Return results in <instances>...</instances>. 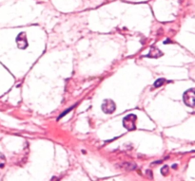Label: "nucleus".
Returning a JSON list of instances; mask_svg holds the SVG:
<instances>
[{
	"instance_id": "obj_2",
	"label": "nucleus",
	"mask_w": 195,
	"mask_h": 181,
	"mask_svg": "<svg viewBox=\"0 0 195 181\" xmlns=\"http://www.w3.org/2000/svg\"><path fill=\"white\" fill-rule=\"evenodd\" d=\"M136 119H137V117L133 114H129L124 118V119H123V125H124V127L127 129V130H129V131L135 130Z\"/></svg>"
},
{
	"instance_id": "obj_6",
	"label": "nucleus",
	"mask_w": 195,
	"mask_h": 181,
	"mask_svg": "<svg viewBox=\"0 0 195 181\" xmlns=\"http://www.w3.org/2000/svg\"><path fill=\"white\" fill-rule=\"evenodd\" d=\"M165 79H163V78H161V79H158L157 81H155L154 83V87H160L161 85H163L165 84Z\"/></svg>"
},
{
	"instance_id": "obj_3",
	"label": "nucleus",
	"mask_w": 195,
	"mask_h": 181,
	"mask_svg": "<svg viewBox=\"0 0 195 181\" xmlns=\"http://www.w3.org/2000/svg\"><path fill=\"white\" fill-rule=\"evenodd\" d=\"M116 109V104L112 100H105L102 104V110L106 114H112Z\"/></svg>"
},
{
	"instance_id": "obj_5",
	"label": "nucleus",
	"mask_w": 195,
	"mask_h": 181,
	"mask_svg": "<svg viewBox=\"0 0 195 181\" xmlns=\"http://www.w3.org/2000/svg\"><path fill=\"white\" fill-rule=\"evenodd\" d=\"M162 54L163 53L161 52V51L158 49H156L155 47H152L151 49H150V51H149L148 57H150V58H157V57L162 56Z\"/></svg>"
},
{
	"instance_id": "obj_1",
	"label": "nucleus",
	"mask_w": 195,
	"mask_h": 181,
	"mask_svg": "<svg viewBox=\"0 0 195 181\" xmlns=\"http://www.w3.org/2000/svg\"><path fill=\"white\" fill-rule=\"evenodd\" d=\"M183 100L185 104L187 105L189 107L193 108L195 106V89L190 88L187 89L183 95Z\"/></svg>"
},
{
	"instance_id": "obj_7",
	"label": "nucleus",
	"mask_w": 195,
	"mask_h": 181,
	"mask_svg": "<svg viewBox=\"0 0 195 181\" xmlns=\"http://www.w3.org/2000/svg\"><path fill=\"white\" fill-rule=\"evenodd\" d=\"M161 173H162V175H164V176L167 175V173H169V167H167V166H164L163 168H162V170H161Z\"/></svg>"
},
{
	"instance_id": "obj_4",
	"label": "nucleus",
	"mask_w": 195,
	"mask_h": 181,
	"mask_svg": "<svg viewBox=\"0 0 195 181\" xmlns=\"http://www.w3.org/2000/svg\"><path fill=\"white\" fill-rule=\"evenodd\" d=\"M16 44H17L19 49H27V47L29 46V44H28V40H27V36H26L25 32H21L18 34L17 37H16Z\"/></svg>"
},
{
	"instance_id": "obj_8",
	"label": "nucleus",
	"mask_w": 195,
	"mask_h": 181,
	"mask_svg": "<svg viewBox=\"0 0 195 181\" xmlns=\"http://www.w3.org/2000/svg\"><path fill=\"white\" fill-rule=\"evenodd\" d=\"M71 109H73V107H71V108L69 109V110L65 111V112H64V113H62V114H61V116H60V117H59V118H58V119H61V118H62V117H64V116H65V115H66L67 113H69V112H70V111L71 110Z\"/></svg>"
}]
</instances>
